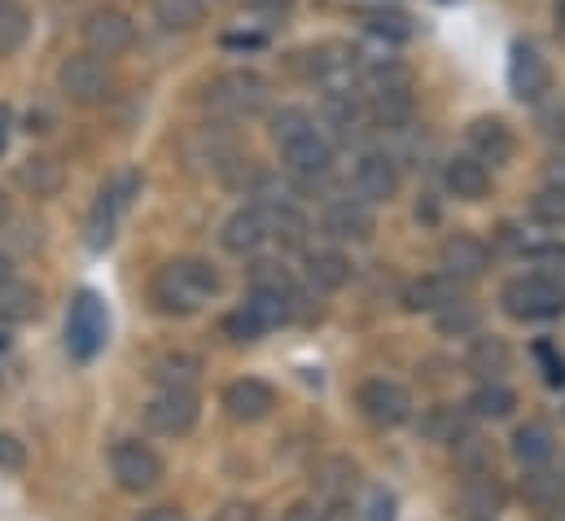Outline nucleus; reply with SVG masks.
<instances>
[{"instance_id": "4468645a", "label": "nucleus", "mask_w": 565, "mask_h": 521, "mask_svg": "<svg viewBox=\"0 0 565 521\" xmlns=\"http://www.w3.org/2000/svg\"><path fill=\"white\" fill-rule=\"evenodd\" d=\"M220 242H224L228 255H255V251L268 242V220H264V211H259V206L233 211V215L224 220V228H220Z\"/></svg>"}, {"instance_id": "f704fd0d", "label": "nucleus", "mask_w": 565, "mask_h": 521, "mask_svg": "<svg viewBox=\"0 0 565 521\" xmlns=\"http://www.w3.org/2000/svg\"><path fill=\"white\" fill-rule=\"evenodd\" d=\"M451 451H456V465H460L469 478H478V474H491V451H487V443H482V438H473V434H460V438L451 443Z\"/></svg>"}, {"instance_id": "7c9ffc66", "label": "nucleus", "mask_w": 565, "mask_h": 521, "mask_svg": "<svg viewBox=\"0 0 565 521\" xmlns=\"http://www.w3.org/2000/svg\"><path fill=\"white\" fill-rule=\"evenodd\" d=\"M26 35H31V13L22 4H13V0L0 4V57L18 53L26 44Z\"/></svg>"}, {"instance_id": "37998d69", "label": "nucleus", "mask_w": 565, "mask_h": 521, "mask_svg": "<svg viewBox=\"0 0 565 521\" xmlns=\"http://www.w3.org/2000/svg\"><path fill=\"white\" fill-rule=\"evenodd\" d=\"M522 491H526V500H553V496L562 491V478H553V474H531V478L522 482Z\"/></svg>"}, {"instance_id": "f8f14e48", "label": "nucleus", "mask_w": 565, "mask_h": 521, "mask_svg": "<svg viewBox=\"0 0 565 521\" xmlns=\"http://www.w3.org/2000/svg\"><path fill=\"white\" fill-rule=\"evenodd\" d=\"M224 407H228V416L237 425H255V421H264L277 407V391L268 382H259V378H237L224 391Z\"/></svg>"}, {"instance_id": "49530a36", "label": "nucleus", "mask_w": 565, "mask_h": 521, "mask_svg": "<svg viewBox=\"0 0 565 521\" xmlns=\"http://www.w3.org/2000/svg\"><path fill=\"white\" fill-rule=\"evenodd\" d=\"M215 521H255V504H224Z\"/></svg>"}, {"instance_id": "8fccbe9b", "label": "nucleus", "mask_w": 565, "mask_h": 521, "mask_svg": "<svg viewBox=\"0 0 565 521\" xmlns=\"http://www.w3.org/2000/svg\"><path fill=\"white\" fill-rule=\"evenodd\" d=\"M141 521H184V513L180 509H149V513H141Z\"/></svg>"}, {"instance_id": "5fc2aeb1", "label": "nucleus", "mask_w": 565, "mask_h": 521, "mask_svg": "<svg viewBox=\"0 0 565 521\" xmlns=\"http://www.w3.org/2000/svg\"><path fill=\"white\" fill-rule=\"evenodd\" d=\"M544 521H565V504H553V509H548V518Z\"/></svg>"}, {"instance_id": "f3484780", "label": "nucleus", "mask_w": 565, "mask_h": 521, "mask_svg": "<svg viewBox=\"0 0 565 521\" xmlns=\"http://www.w3.org/2000/svg\"><path fill=\"white\" fill-rule=\"evenodd\" d=\"M443 184H447L451 198L478 202V198L491 189V176H487V162H478L473 153H460V158H451V162L443 167Z\"/></svg>"}, {"instance_id": "864d4df0", "label": "nucleus", "mask_w": 565, "mask_h": 521, "mask_svg": "<svg viewBox=\"0 0 565 521\" xmlns=\"http://www.w3.org/2000/svg\"><path fill=\"white\" fill-rule=\"evenodd\" d=\"M246 4H255V9H281L289 0H246Z\"/></svg>"}, {"instance_id": "4d7b16f0", "label": "nucleus", "mask_w": 565, "mask_h": 521, "mask_svg": "<svg viewBox=\"0 0 565 521\" xmlns=\"http://www.w3.org/2000/svg\"><path fill=\"white\" fill-rule=\"evenodd\" d=\"M0 220H9V206H4V198H0Z\"/></svg>"}, {"instance_id": "79ce46f5", "label": "nucleus", "mask_w": 565, "mask_h": 521, "mask_svg": "<svg viewBox=\"0 0 565 521\" xmlns=\"http://www.w3.org/2000/svg\"><path fill=\"white\" fill-rule=\"evenodd\" d=\"M535 360L544 364V382H548V386H565V360L548 347V342L535 347Z\"/></svg>"}, {"instance_id": "4c0bfd02", "label": "nucleus", "mask_w": 565, "mask_h": 521, "mask_svg": "<svg viewBox=\"0 0 565 521\" xmlns=\"http://www.w3.org/2000/svg\"><path fill=\"white\" fill-rule=\"evenodd\" d=\"M531 215L540 220V224H565V189H540L535 193V202H531Z\"/></svg>"}, {"instance_id": "a878e982", "label": "nucleus", "mask_w": 565, "mask_h": 521, "mask_svg": "<svg viewBox=\"0 0 565 521\" xmlns=\"http://www.w3.org/2000/svg\"><path fill=\"white\" fill-rule=\"evenodd\" d=\"M456 285H460V280H451L447 272H438V276H422V280L408 289V307H413V311H434V316H438L447 302H456V298H460V294H456Z\"/></svg>"}, {"instance_id": "f257e3e1", "label": "nucleus", "mask_w": 565, "mask_h": 521, "mask_svg": "<svg viewBox=\"0 0 565 521\" xmlns=\"http://www.w3.org/2000/svg\"><path fill=\"white\" fill-rule=\"evenodd\" d=\"M220 294V272L202 259L167 263L153 280V302L162 316H193Z\"/></svg>"}, {"instance_id": "4be33fe9", "label": "nucleus", "mask_w": 565, "mask_h": 521, "mask_svg": "<svg viewBox=\"0 0 565 521\" xmlns=\"http://www.w3.org/2000/svg\"><path fill=\"white\" fill-rule=\"evenodd\" d=\"M149 378L158 386H193L202 378V360L189 355V351H162L153 364H149Z\"/></svg>"}, {"instance_id": "c9c22d12", "label": "nucleus", "mask_w": 565, "mask_h": 521, "mask_svg": "<svg viewBox=\"0 0 565 521\" xmlns=\"http://www.w3.org/2000/svg\"><path fill=\"white\" fill-rule=\"evenodd\" d=\"M311 128H316V124H311V115H307V110H298V106H281V110L273 115V140H277V145H289V140L307 136Z\"/></svg>"}, {"instance_id": "6ab92c4d", "label": "nucleus", "mask_w": 565, "mask_h": 521, "mask_svg": "<svg viewBox=\"0 0 565 521\" xmlns=\"http://www.w3.org/2000/svg\"><path fill=\"white\" fill-rule=\"evenodd\" d=\"M509 364H513V351H509L504 338H473V342H469L465 369H469L473 378H482V382H500V378L509 373Z\"/></svg>"}, {"instance_id": "473e14b6", "label": "nucleus", "mask_w": 565, "mask_h": 521, "mask_svg": "<svg viewBox=\"0 0 565 521\" xmlns=\"http://www.w3.org/2000/svg\"><path fill=\"white\" fill-rule=\"evenodd\" d=\"M478 325H482V316H478V307H469L465 298H456V302H447V307L438 311V329H443L447 338H469V333H478Z\"/></svg>"}, {"instance_id": "a19ab883", "label": "nucleus", "mask_w": 565, "mask_h": 521, "mask_svg": "<svg viewBox=\"0 0 565 521\" xmlns=\"http://www.w3.org/2000/svg\"><path fill=\"white\" fill-rule=\"evenodd\" d=\"M250 289H281V294H294V280H289V272L277 267V263H255Z\"/></svg>"}, {"instance_id": "9d476101", "label": "nucleus", "mask_w": 565, "mask_h": 521, "mask_svg": "<svg viewBox=\"0 0 565 521\" xmlns=\"http://www.w3.org/2000/svg\"><path fill=\"white\" fill-rule=\"evenodd\" d=\"M553 84V71L544 62V53L535 44H513V57H509V88L518 102H540Z\"/></svg>"}, {"instance_id": "c03bdc74", "label": "nucleus", "mask_w": 565, "mask_h": 521, "mask_svg": "<svg viewBox=\"0 0 565 521\" xmlns=\"http://www.w3.org/2000/svg\"><path fill=\"white\" fill-rule=\"evenodd\" d=\"M360 521H395V496L373 491L369 504H364V513H360Z\"/></svg>"}, {"instance_id": "3c124183", "label": "nucleus", "mask_w": 565, "mask_h": 521, "mask_svg": "<svg viewBox=\"0 0 565 521\" xmlns=\"http://www.w3.org/2000/svg\"><path fill=\"white\" fill-rule=\"evenodd\" d=\"M9 128H13V119H9V110L0 106V153L9 149Z\"/></svg>"}, {"instance_id": "bb28decb", "label": "nucleus", "mask_w": 565, "mask_h": 521, "mask_svg": "<svg viewBox=\"0 0 565 521\" xmlns=\"http://www.w3.org/2000/svg\"><path fill=\"white\" fill-rule=\"evenodd\" d=\"M18 184L31 193V198H53L57 189H62V167L53 162V158H26V162H18Z\"/></svg>"}, {"instance_id": "dca6fc26", "label": "nucleus", "mask_w": 565, "mask_h": 521, "mask_svg": "<svg viewBox=\"0 0 565 521\" xmlns=\"http://www.w3.org/2000/svg\"><path fill=\"white\" fill-rule=\"evenodd\" d=\"M281 153H285V167L294 176H324L329 162H333V145L316 128L307 131V136H298V140H289V145H281Z\"/></svg>"}, {"instance_id": "58836bf2", "label": "nucleus", "mask_w": 565, "mask_h": 521, "mask_svg": "<svg viewBox=\"0 0 565 521\" xmlns=\"http://www.w3.org/2000/svg\"><path fill=\"white\" fill-rule=\"evenodd\" d=\"M329 53H333V44H320V49H302L294 66H298L307 79H320V75H329L333 66H342V57H329Z\"/></svg>"}, {"instance_id": "c756f323", "label": "nucleus", "mask_w": 565, "mask_h": 521, "mask_svg": "<svg viewBox=\"0 0 565 521\" xmlns=\"http://www.w3.org/2000/svg\"><path fill=\"white\" fill-rule=\"evenodd\" d=\"M119 211H124L119 193H115V189H106V193L97 198L93 215H88V246H93V251H106V246L115 242V220H119Z\"/></svg>"}, {"instance_id": "1a4fd4ad", "label": "nucleus", "mask_w": 565, "mask_h": 521, "mask_svg": "<svg viewBox=\"0 0 565 521\" xmlns=\"http://www.w3.org/2000/svg\"><path fill=\"white\" fill-rule=\"evenodd\" d=\"M79 31H84L88 53H97V57H119L137 40V26H132V18L124 9H93Z\"/></svg>"}, {"instance_id": "b1692460", "label": "nucleus", "mask_w": 565, "mask_h": 521, "mask_svg": "<svg viewBox=\"0 0 565 521\" xmlns=\"http://www.w3.org/2000/svg\"><path fill=\"white\" fill-rule=\"evenodd\" d=\"M307 280L320 294H333V289H342L351 280V259L338 255V251H316V255H307Z\"/></svg>"}, {"instance_id": "20e7f679", "label": "nucleus", "mask_w": 565, "mask_h": 521, "mask_svg": "<svg viewBox=\"0 0 565 521\" xmlns=\"http://www.w3.org/2000/svg\"><path fill=\"white\" fill-rule=\"evenodd\" d=\"M106 333H110L106 302L93 289H79L75 302H71V316H66V347H71V355L75 360H93L106 347Z\"/></svg>"}, {"instance_id": "393cba45", "label": "nucleus", "mask_w": 565, "mask_h": 521, "mask_svg": "<svg viewBox=\"0 0 565 521\" xmlns=\"http://www.w3.org/2000/svg\"><path fill=\"white\" fill-rule=\"evenodd\" d=\"M373 119L382 128H404L413 119V88L408 84H391L373 93Z\"/></svg>"}, {"instance_id": "72a5a7b5", "label": "nucleus", "mask_w": 565, "mask_h": 521, "mask_svg": "<svg viewBox=\"0 0 565 521\" xmlns=\"http://www.w3.org/2000/svg\"><path fill=\"white\" fill-rule=\"evenodd\" d=\"M364 26L373 35H382V40H395V44H404L413 35L408 13H399V9H373V13H364Z\"/></svg>"}, {"instance_id": "ea45409f", "label": "nucleus", "mask_w": 565, "mask_h": 521, "mask_svg": "<svg viewBox=\"0 0 565 521\" xmlns=\"http://www.w3.org/2000/svg\"><path fill=\"white\" fill-rule=\"evenodd\" d=\"M224 333H228L233 342H259V338H264L268 329H264V325H259V320H255V316H250V311L242 307V311L224 316Z\"/></svg>"}, {"instance_id": "2eb2a0df", "label": "nucleus", "mask_w": 565, "mask_h": 521, "mask_svg": "<svg viewBox=\"0 0 565 521\" xmlns=\"http://www.w3.org/2000/svg\"><path fill=\"white\" fill-rule=\"evenodd\" d=\"M324 233L333 242H369L373 237V211L360 198H342L324 211Z\"/></svg>"}, {"instance_id": "9b49d317", "label": "nucleus", "mask_w": 565, "mask_h": 521, "mask_svg": "<svg viewBox=\"0 0 565 521\" xmlns=\"http://www.w3.org/2000/svg\"><path fill=\"white\" fill-rule=\"evenodd\" d=\"M355 193H360V202H391L395 193H399V167H395V158H386V153H364L360 162H355Z\"/></svg>"}, {"instance_id": "09e8293b", "label": "nucleus", "mask_w": 565, "mask_h": 521, "mask_svg": "<svg viewBox=\"0 0 565 521\" xmlns=\"http://www.w3.org/2000/svg\"><path fill=\"white\" fill-rule=\"evenodd\" d=\"M285 521H324V513H320V509H311V504H294V509L285 513Z\"/></svg>"}, {"instance_id": "ddd939ff", "label": "nucleus", "mask_w": 565, "mask_h": 521, "mask_svg": "<svg viewBox=\"0 0 565 521\" xmlns=\"http://www.w3.org/2000/svg\"><path fill=\"white\" fill-rule=\"evenodd\" d=\"M487 246L478 242V237H469V233H456V237H447L443 242V251H438V267L451 276V280H478L482 272H487Z\"/></svg>"}, {"instance_id": "412c9836", "label": "nucleus", "mask_w": 565, "mask_h": 521, "mask_svg": "<svg viewBox=\"0 0 565 521\" xmlns=\"http://www.w3.org/2000/svg\"><path fill=\"white\" fill-rule=\"evenodd\" d=\"M553 429L548 425H540V421H531V425H522L518 434H513V460L518 465H526V469H540V465H548L553 460Z\"/></svg>"}, {"instance_id": "603ef678", "label": "nucleus", "mask_w": 565, "mask_h": 521, "mask_svg": "<svg viewBox=\"0 0 565 521\" xmlns=\"http://www.w3.org/2000/svg\"><path fill=\"white\" fill-rule=\"evenodd\" d=\"M9 276H13V263H9V255H4V251H0V285H4V280H9Z\"/></svg>"}, {"instance_id": "39448f33", "label": "nucleus", "mask_w": 565, "mask_h": 521, "mask_svg": "<svg viewBox=\"0 0 565 521\" xmlns=\"http://www.w3.org/2000/svg\"><path fill=\"white\" fill-rule=\"evenodd\" d=\"M202 416V398L193 386H162L145 403V425L162 438H184Z\"/></svg>"}, {"instance_id": "6e6d98bb", "label": "nucleus", "mask_w": 565, "mask_h": 521, "mask_svg": "<svg viewBox=\"0 0 565 521\" xmlns=\"http://www.w3.org/2000/svg\"><path fill=\"white\" fill-rule=\"evenodd\" d=\"M557 31H562V35H565V0H562V4H557Z\"/></svg>"}, {"instance_id": "f03ea898", "label": "nucleus", "mask_w": 565, "mask_h": 521, "mask_svg": "<svg viewBox=\"0 0 565 521\" xmlns=\"http://www.w3.org/2000/svg\"><path fill=\"white\" fill-rule=\"evenodd\" d=\"M500 307H504L513 320H553L565 307V289L557 280H548L544 272L513 276V280L500 289Z\"/></svg>"}, {"instance_id": "bf43d9fd", "label": "nucleus", "mask_w": 565, "mask_h": 521, "mask_svg": "<svg viewBox=\"0 0 565 521\" xmlns=\"http://www.w3.org/2000/svg\"><path fill=\"white\" fill-rule=\"evenodd\" d=\"M0 4H9V0H0Z\"/></svg>"}, {"instance_id": "a211bd4d", "label": "nucleus", "mask_w": 565, "mask_h": 521, "mask_svg": "<svg viewBox=\"0 0 565 521\" xmlns=\"http://www.w3.org/2000/svg\"><path fill=\"white\" fill-rule=\"evenodd\" d=\"M469 149H473L478 162L500 167V162L513 158V131L504 119H473L469 124Z\"/></svg>"}, {"instance_id": "aec40b11", "label": "nucleus", "mask_w": 565, "mask_h": 521, "mask_svg": "<svg viewBox=\"0 0 565 521\" xmlns=\"http://www.w3.org/2000/svg\"><path fill=\"white\" fill-rule=\"evenodd\" d=\"M35 316H40V289L9 276L0 285V325H26Z\"/></svg>"}, {"instance_id": "cd10ccee", "label": "nucleus", "mask_w": 565, "mask_h": 521, "mask_svg": "<svg viewBox=\"0 0 565 521\" xmlns=\"http://www.w3.org/2000/svg\"><path fill=\"white\" fill-rule=\"evenodd\" d=\"M469 416H478V421H504L513 407H518V394L509 391V386H500V382H482L478 391L469 394Z\"/></svg>"}, {"instance_id": "0eeeda50", "label": "nucleus", "mask_w": 565, "mask_h": 521, "mask_svg": "<svg viewBox=\"0 0 565 521\" xmlns=\"http://www.w3.org/2000/svg\"><path fill=\"white\" fill-rule=\"evenodd\" d=\"M57 88H62V97H71L79 106H97L110 97V66L97 53H75L62 62Z\"/></svg>"}, {"instance_id": "c85d7f7f", "label": "nucleus", "mask_w": 565, "mask_h": 521, "mask_svg": "<svg viewBox=\"0 0 565 521\" xmlns=\"http://www.w3.org/2000/svg\"><path fill=\"white\" fill-rule=\"evenodd\" d=\"M294 302H298V294H281V289H250L246 311H250L264 329H277V325H285V320L294 316Z\"/></svg>"}, {"instance_id": "7ed1b4c3", "label": "nucleus", "mask_w": 565, "mask_h": 521, "mask_svg": "<svg viewBox=\"0 0 565 521\" xmlns=\"http://www.w3.org/2000/svg\"><path fill=\"white\" fill-rule=\"evenodd\" d=\"M110 474H115V482H119V491H128V496H149L158 482H162V456L141 443V438H124V443H115L110 447Z\"/></svg>"}, {"instance_id": "de8ad7c7", "label": "nucleus", "mask_w": 565, "mask_h": 521, "mask_svg": "<svg viewBox=\"0 0 565 521\" xmlns=\"http://www.w3.org/2000/svg\"><path fill=\"white\" fill-rule=\"evenodd\" d=\"M544 180H548V189H565V158H553V162H548Z\"/></svg>"}, {"instance_id": "6e6552de", "label": "nucleus", "mask_w": 565, "mask_h": 521, "mask_svg": "<svg viewBox=\"0 0 565 521\" xmlns=\"http://www.w3.org/2000/svg\"><path fill=\"white\" fill-rule=\"evenodd\" d=\"M355 403H360L364 421H373L377 429H395V425H404L413 416V394L404 391L399 382H391V378L364 382L360 394H355Z\"/></svg>"}, {"instance_id": "423d86ee", "label": "nucleus", "mask_w": 565, "mask_h": 521, "mask_svg": "<svg viewBox=\"0 0 565 521\" xmlns=\"http://www.w3.org/2000/svg\"><path fill=\"white\" fill-rule=\"evenodd\" d=\"M264 102H268V79L255 71H228L206 88V106L228 119H246V115L264 110Z\"/></svg>"}, {"instance_id": "13d9d810", "label": "nucleus", "mask_w": 565, "mask_h": 521, "mask_svg": "<svg viewBox=\"0 0 565 521\" xmlns=\"http://www.w3.org/2000/svg\"><path fill=\"white\" fill-rule=\"evenodd\" d=\"M4 347H9V338H4V333H0V351H4Z\"/></svg>"}, {"instance_id": "a18cd8bd", "label": "nucleus", "mask_w": 565, "mask_h": 521, "mask_svg": "<svg viewBox=\"0 0 565 521\" xmlns=\"http://www.w3.org/2000/svg\"><path fill=\"white\" fill-rule=\"evenodd\" d=\"M26 465V447L13 434H0V469H22Z\"/></svg>"}, {"instance_id": "5701e85b", "label": "nucleus", "mask_w": 565, "mask_h": 521, "mask_svg": "<svg viewBox=\"0 0 565 521\" xmlns=\"http://www.w3.org/2000/svg\"><path fill=\"white\" fill-rule=\"evenodd\" d=\"M316 491L320 496H329V500H347L351 491H355V482H360V469L347 460V456H329V460H320L316 465Z\"/></svg>"}, {"instance_id": "2f4dec72", "label": "nucleus", "mask_w": 565, "mask_h": 521, "mask_svg": "<svg viewBox=\"0 0 565 521\" xmlns=\"http://www.w3.org/2000/svg\"><path fill=\"white\" fill-rule=\"evenodd\" d=\"M153 18L162 31H193L202 22V0H153Z\"/></svg>"}, {"instance_id": "e433bc0d", "label": "nucleus", "mask_w": 565, "mask_h": 521, "mask_svg": "<svg viewBox=\"0 0 565 521\" xmlns=\"http://www.w3.org/2000/svg\"><path fill=\"white\" fill-rule=\"evenodd\" d=\"M422 429L434 438V443H456V438L465 434V421H460L456 407H434V412L422 421Z\"/></svg>"}]
</instances>
